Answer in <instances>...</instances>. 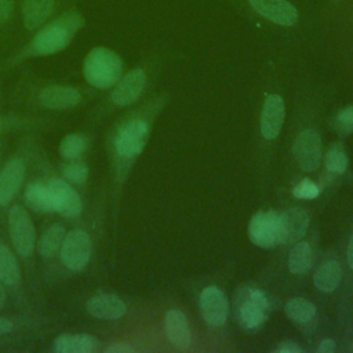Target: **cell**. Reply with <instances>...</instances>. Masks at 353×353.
Instances as JSON below:
<instances>
[{"label":"cell","mask_w":353,"mask_h":353,"mask_svg":"<svg viewBox=\"0 0 353 353\" xmlns=\"http://www.w3.org/2000/svg\"><path fill=\"white\" fill-rule=\"evenodd\" d=\"M54 0H25L22 7V19L26 29L33 30L43 25L50 17Z\"/></svg>","instance_id":"20"},{"label":"cell","mask_w":353,"mask_h":353,"mask_svg":"<svg viewBox=\"0 0 353 353\" xmlns=\"http://www.w3.org/2000/svg\"><path fill=\"white\" fill-rule=\"evenodd\" d=\"M164 328L168 341L181 349L190 345V327L185 314L179 310H168L164 319Z\"/></svg>","instance_id":"18"},{"label":"cell","mask_w":353,"mask_h":353,"mask_svg":"<svg viewBox=\"0 0 353 353\" xmlns=\"http://www.w3.org/2000/svg\"><path fill=\"white\" fill-rule=\"evenodd\" d=\"M87 312L99 320H117L127 312L124 301L116 294L101 292L91 296L85 305Z\"/></svg>","instance_id":"14"},{"label":"cell","mask_w":353,"mask_h":353,"mask_svg":"<svg viewBox=\"0 0 353 353\" xmlns=\"http://www.w3.org/2000/svg\"><path fill=\"white\" fill-rule=\"evenodd\" d=\"M335 128L341 134H352L353 132V105L342 109L335 117Z\"/></svg>","instance_id":"30"},{"label":"cell","mask_w":353,"mask_h":353,"mask_svg":"<svg viewBox=\"0 0 353 353\" xmlns=\"http://www.w3.org/2000/svg\"><path fill=\"white\" fill-rule=\"evenodd\" d=\"M280 243L290 244L299 241L307 230L309 215L303 208L295 207L285 210L279 215Z\"/></svg>","instance_id":"13"},{"label":"cell","mask_w":353,"mask_h":353,"mask_svg":"<svg viewBox=\"0 0 353 353\" xmlns=\"http://www.w3.org/2000/svg\"><path fill=\"white\" fill-rule=\"evenodd\" d=\"M287 316L295 323H307L316 314V307L312 302L303 298H294L285 303Z\"/></svg>","instance_id":"26"},{"label":"cell","mask_w":353,"mask_h":353,"mask_svg":"<svg viewBox=\"0 0 353 353\" xmlns=\"http://www.w3.org/2000/svg\"><path fill=\"white\" fill-rule=\"evenodd\" d=\"M312 265V250L305 241L296 243L288 256V268L294 274H303L310 269Z\"/></svg>","instance_id":"25"},{"label":"cell","mask_w":353,"mask_h":353,"mask_svg":"<svg viewBox=\"0 0 353 353\" xmlns=\"http://www.w3.org/2000/svg\"><path fill=\"white\" fill-rule=\"evenodd\" d=\"M347 263H349V266L353 270V233H352V237H350V241H349V247H347Z\"/></svg>","instance_id":"37"},{"label":"cell","mask_w":353,"mask_h":353,"mask_svg":"<svg viewBox=\"0 0 353 353\" xmlns=\"http://www.w3.org/2000/svg\"><path fill=\"white\" fill-rule=\"evenodd\" d=\"M277 352H280V353H299V352H301V347H299L298 343L294 342V341H284V342L279 346Z\"/></svg>","instance_id":"34"},{"label":"cell","mask_w":353,"mask_h":353,"mask_svg":"<svg viewBox=\"0 0 353 353\" xmlns=\"http://www.w3.org/2000/svg\"><path fill=\"white\" fill-rule=\"evenodd\" d=\"M335 342L332 339H324L320 342V345L317 346V352L319 353H332L335 350Z\"/></svg>","instance_id":"35"},{"label":"cell","mask_w":353,"mask_h":353,"mask_svg":"<svg viewBox=\"0 0 353 353\" xmlns=\"http://www.w3.org/2000/svg\"><path fill=\"white\" fill-rule=\"evenodd\" d=\"M65 228L61 223L51 225L40 237L37 243V251L41 256L50 258L58 250H61L62 241L65 239Z\"/></svg>","instance_id":"23"},{"label":"cell","mask_w":353,"mask_h":353,"mask_svg":"<svg viewBox=\"0 0 353 353\" xmlns=\"http://www.w3.org/2000/svg\"><path fill=\"white\" fill-rule=\"evenodd\" d=\"M92 241L87 232L72 229L65 234L61 245V259L72 272H81L91 259Z\"/></svg>","instance_id":"4"},{"label":"cell","mask_w":353,"mask_h":353,"mask_svg":"<svg viewBox=\"0 0 353 353\" xmlns=\"http://www.w3.org/2000/svg\"><path fill=\"white\" fill-rule=\"evenodd\" d=\"M48 188L52 196L54 211L65 218H76L80 215L83 203L79 193L62 179H51Z\"/></svg>","instance_id":"9"},{"label":"cell","mask_w":353,"mask_h":353,"mask_svg":"<svg viewBox=\"0 0 353 353\" xmlns=\"http://www.w3.org/2000/svg\"><path fill=\"white\" fill-rule=\"evenodd\" d=\"M146 84V74L142 69H134L120 77L112 91V101L117 106H127L135 102Z\"/></svg>","instance_id":"12"},{"label":"cell","mask_w":353,"mask_h":353,"mask_svg":"<svg viewBox=\"0 0 353 353\" xmlns=\"http://www.w3.org/2000/svg\"><path fill=\"white\" fill-rule=\"evenodd\" d=\"M324 164L332 174H342L347 168V156L341 143H334L325 153Z\"/></svg>","instance_id":"28"},{"label":"cell","mask_w":353,"mask_h":353,"mask_svg":"<svg viewBox=\"0 0 353 353\" xmlns=\"http://www.w3.org/2000/svg\"><path fill=\"white\" fill-rule=\"evenodd\" d=\"M25 178V164L14 157L0 171V205H7L18 193Z\"/></svg>","instance_id":"15"},{"label":"cell","mask_w":353,"mask_h":353,"mask_svg":"<svg viewBox=\"0 0 353 353\" xmlns=\"http://www.w3.org/2000/svg\"><path fill=\"white\" fill-rule=\"evenodd\" d=\"M320 193L317 185L310 179H302L298 182L292 190V194L298 199H314Z\"/></svg>","instance_id":"31"},{"label":"cell","mask_w":353,"mask_h":353,"mask_svg":"<svg viewBox=\"0 0 353 353\" xmlns=\"http://www.w3.org/2000/svg\"><path fill=\"white\" fill-rule=\"evenodd\" d=\"M25 200L28 205L36 212H50L54 211L52 196L48 185L33 183L25 192Z\"/></svg>","instance_id":"21"},{"label":"cell","mask_w":353,"mask_h":353,"mask_svg":"<svg viewBox=\"0 0 353 353\" xmlns=\"http://www.w3.org/2000/svg\"><path fill=\"white\" fill-rule=\"evenodd\" d=\"M14 0H0V23L6 22L12 11Z\"/></svg>","instance_id":"33"},{"label":"cell","mask_w":353,"mask_h":353,"mask_svg":"<svg viewBox=\"0 0 353 353\" xmlns=\"http://www.w3.org/2000/svg\"><path fill=\"white\" fill-rule=\"evenodd\" d=\"M84 25V18L70 11L46 25L32 41V51L36 55H52L69 46L74 33Z\"/></svg>","instance_id":"1"},{"label":"cell","mask_w":353,"mask_h":353,"mask_svg":"<svg viewBox=\"0 0 353 353\" xmlns=\"http://www.w3.org/2000/svg\"><path fill=\"white\" fill-rule=\"evenodd\" d=\"M40 103L52 110H65L81 101V94L72 85H48L39 94Z\"/></svg>","instance_id":"16"},{"label":"cell","mask_w":353,"mask_h":353,"mask_svg":"<svg viewBox=\"0 0 353 353\" xmlns=\"http://www.w3.org/2000/svg\"><path fill=\"white\" fill-rule=\"evenodd\" d=\"M87 148V141L81 134H68L59 143V154L66 160H76Z\"/></svg>","instance_id":"27"},{"label":"cell","mask_w":353,"mask_h":353,"mask_svg":"<svg viewBox=\"0 0 353 353\" xmlns=\"http://www.w3.org/2000/svg\"><path fill=\"white\" fill-rule=\"evenodd\" d=\"M237 294L243 298L240 299L239 296H236V301H239V306L236 305V310L239 312L240 321L247 328L259 327L268 317V298L259 290H240Z\"/></svg>","instance_id":"5"},{"label":"cell","mask_w":353,"mask_h":353,"mask_svg":"<svg viewBox=\"0 0 353 353\" xmlns=\"http://www.w3.org/2000/svg\"><path fill=\"white\" fill-rule=\"evenodd\" d=\"M8 230L15 251L28 258L33 254L36 244V230L29 212L22 205H12L8 212Z\"/></svg>","instance_id":"3"},{"label":"cell","mask_w":353,"mask_h":353,"mask_svg":"<svg viewBox=\"0 0 353 353\" xmlns=\"http://www.w3.org/2000/svg\"><path fill=\"white\" fill-rule=\"evenodd\" d=\"M255 12L281 26H292L298 22L296 8L287 0H248Z\"/></svg>","instance_id":"10"},{"label":"cell","mask_w":353,"mask_h":353,"mask_svg":"<svg viewBox=\"0 0 353 353\" xmlns=\"http://www.w3.org/2000/svg\"><path fill=\"white\" fill-rule=\"evenodd\" d=\"M85 80L95 88L113 87L123 74V62L116 52L105 47L92 48L84 59Z\"/></svg>","instance_id":"2"},{"label":"cell","mask_w":353,"mask_h":353,"mask_svg":"<svg viewBox=\"0 0 353 353\" xmlns=\"http://www.w3.org/2000/svg\"><path fill=\"white\" fill-rule=\"evenodd\" d=\"M12 321L6 319V317H0V335H4V334H8L11 332L12 330Z\"/></svg>","instance_id":"36"},{"label":"cell","mask_w":353,"mask_h":353,"mask_svg":"<svg viewBox=\"0 0 353 353\" xmlns=\"http://www.w3.org/2000/svg\"><path fill=\"white\" fill-rule=\"evenodd\" d=\"M292 152L303 171L312 172L317 170L321 160V141L319 134L313 128L302 130L295 138Z\"/></svg>","instance_id":"8"},{"label":"cell","mask_w":353,"mask_h":353,"mask_svg":"<svg viewBox=\"0 0 353 353\" xmlns=\"http://www.w3.org/2000/svg\"><path fill=\"white\" fill-rule=\"evenodd\" d=\"M6 301H7V294H6V290L3 287V283L0 281V309L4 307Z\"/></svg>","instance_id":"38"},{"label":"cell","mask_w":353,"mask_h":353,"mask_svg":"<svg viewBox=\"0 0 353 353\" xmlns=\"http://www.w3.org/2000/svg\"><path fill=\"white\" fill-rule=\"evenodd\" d=\"M149 138V127L143 120H131L124 124L114 141L119 156L124 159L137 157L145 148Z\"/></svg>","instance_id":"6"},{"label":"cell","mask_w":353,"mask_h":353,"mask_svg":"<svg viewBox=\"0 0 353 353\" xmlns=\"http://www.w3.org/2000/svg\"><path fill=\"white\" fill-rule=\"evenodd\" d=\"M63 175L72 183H84L88 178V167L83 161H70L63 165Z\"/></svg>","instance_id":"29"},{"label":"cell","mask_w":353,"mask_h":353,"mask_svg":"<svg viewBox=\"0 0 353 353\" xmlns=\"http://www.w3.org/2000/svg\"><path fill=\"white\" fill-rule=\"evenodd\" d=\"M251 241L262 248H272L280 244V222L274 211L256 212L248 225Z\"/></svg>","instance_id":"7"},{"label":"cell","mask_w":353,"mask_h":353,"mask_svg":"<svg viewBox=\"0 0 353 353\" xmlns=\"http://www.w3.org/2000/svg\"><path fill=\"white\" fill-rule=\"evenodd\" d=\"M200 310L204 321L212 327H219L228 317V301L216 287H207L200 295Z\"/></svg>","instance_id":"11"},{"label":"cell","mask_w":353,"mask_h":353,"mask_svg":"<svg viewBox=\"0 0 353 353\" xmlns=\"http://www.w3.org/2000/svg\"><path fill=\"white\" fill-rule=\"evenodd\" d=\"M21 280V269L11 250L0 243V281L6 285H17Z\"/></svg>","instance_id":"24"},{"label":"cell","mask_w":353,"mask_h":353,"mask_svg":"<svg viewBox=\"0 0 353 353\" xmlns=\"http://www.w3.org/2000/svg\"><path fill=\"white\" fill-rule=\"evenodd\" d=\"M341 277H342V270L339 263L336 261H328L316 272L313 281L320 291L331 292L339 285Z\"/></svg>","instance_id":"22"},{"label":"cell","mask_w":353,"mask_h":353,"mask_svg":"<svg viewBox=\"0 0 353 353\" xmlns=\"http://www.w3.org/2000/svg\"><path fill=\"white\" fill-rule=\"evenodd\" d=\"M98 339L90 334H61L54 339L57 353H91L97 349Z\"/></svg>","instance_id":"19"},{"label":"cell","mask_w":353,"mask_h":353,"mask_svg":"<svg viewBox=\"0 0 353 353\" xmlns=\"http://www.w3.org/2000/svg\"><path fill=\"white\" fill-rule=\"evenodd\" d=\"M284 101L280 95H269L263 103L261 114V134L266 139H274L284 121Z\"/></svg>","instance_id":"17"},{"label":"cell","mask_w":353,"mask_h":353,"mask_svg":"<svg viewBox=\"0 0 353 353\" xmlns=\"http://www.w3.org/2000/svg\"><path fill=\"white\" fill-rule=\"evenodd\" d=\"M106 353H134V347L125 342H116L105 349Z\"/></svg>","instance_id":"32"}]
</instances>
